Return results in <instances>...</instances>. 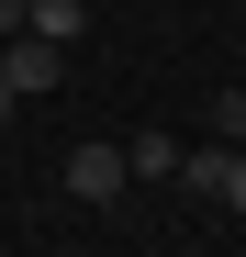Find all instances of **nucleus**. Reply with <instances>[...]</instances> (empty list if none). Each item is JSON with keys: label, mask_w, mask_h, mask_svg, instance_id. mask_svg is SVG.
Instances as JSON below:
<instances>
[{"label": "nucleus", "mask_w": 246, "mask_h": 257, "mask_svg": "<svg viewBox=\"0 0 246 257\" xmlns=\"http://www.w3.org/2000/svg\"><path fill=\"white\" fill-rule=\"evenodd\" d=\"M224 212H246V146H224Z\"/></svg>", "instance_id": "0eeeda50"}, {"label": "nucleus", "mask_w": 246, "mask_h": 257, "mask_svg": "<svg viewBox=\"0 0 246 257\" xmlns=\"http://www.w3.org/2000/svg\"><path fill=\"white\" fill-rule=\"evenodd\" d=\"M0 78L34 101V90H56L67 78V45H45V34H0Z\"/></svg>", "instance_id": "f257e3e1"}, {"label": "nucleus", "mask_w": 246, "mask_h": 257, "mask_svg": "<svg viewBox=\"0 0 246 257\" xmlns=\"http://www.w3.org/2000/svg\"><path fill=\"white\" fill-rule=\"evenodd\" d=\"M23 34H45V45H78V34H90V0H34V12H23Z\"/></svg>", "instance_id": "7ed1b4c3"}, {"label": "nucleus", "mask_w": 246, "mask_h": 257, "mask_svg": "<svg viewBox=\"0 0 246 257\" xmlns=\"http://www.w3.org/2000/svg\"><path fill=\"white\" fill-rule=\"evenodd\" d=\"M235 78H246V67H235Z\"/></svg>", "instance_id": "1a4fd4ad"}, {"label": "nucleus", "mask_w": 246, "mask_h": 257, "mask_svg": "<svg viewBox=\"0 0 246 257\" xmlns=\"http://www.w3.org/2000/svg\"><path fill=\"white\" fill-rule=\"evenodd\" d=\"M123 190H135V168H123V146H101V135H90V146L67 157V201H123Z\"/></svg>", "instance_id": "f03ea898"}, {"label": "nucleus", "mask_w": 246, "mask_h": 257, "mask_svg": "<svg viewBox=\"0 0 246 257\" xmlns=\"http://www.w3.org/2000/svg\"><path fill=\"white\" fill-rule=\"evenodd\" d=\"M179 190H201V201H224V146H190V157H179Z\"/></svg>", "instance_id": "39448f33"}, {"label": "nucleus", "mask_w": 246, "mask_h": 257, "mask_svg": "<svg viewBox=\"0 0 246 257\" xmlns=\"http://www.w3.org/2000/svg\"><path fill=\"white\" fill-rule=\"evenodd\" d=\"M12 112H23V90H12V78H0V123H12Z\"/></svg>", "instance_id": "6e6552de"}, {"label": "nucleus", "mask_w": 246, "mask_h": 257, "mask_svg": "<svg viewBox=\"0 0 246 257\" xmlns=\"http://www.w3.org/2000/svg\"><path fill=\"white\" fill-rule=\"evenodd\" d=\"M213 146H246V78L213 90Z\"/></svg>", "instance_id": "423d86ee"}, {"label": "nucleus", "mask_w": 246, "mask_h": 257, "mask_svg": "<svg viewBox=\"0 0 246 257\" xmlns=\"http://www.w3.org/2000/svg\"><path fill=\"white\" fill-rule=\"evenodd\" d=\"M123 168L135 179H179V135H123Z\"/></svg>", "instance_id": "20e7f679"}]
</instances>
